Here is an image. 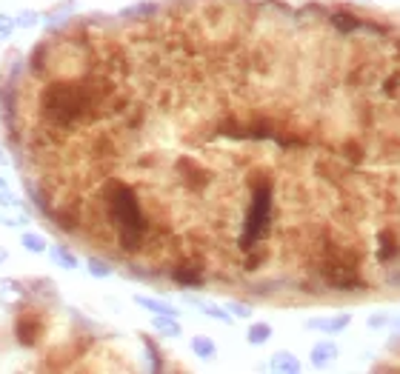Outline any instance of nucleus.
Segmentation results:
<instances>
[{
    "label": "nucleus",
    "mask_w": 400,
    "mask_h": 374,
    "mask_svg": "<svg viewBox=\"0 0 400 374\" xmlns=\"http://www.w3.org/2000/svg\"><path fill=\"white\" fill-rule=\"evenodd\" d=\"M9 32H12V21L0 15V38H9Z\"/></svg>",
    "instance_id": "3"
},
{
    "label": "nucleus",
    "mask_w": 400,
    "mask_h": 374,
    "mask_svg": "<svg viewBox=\"0 0 400 374\" xmlns=\"http://www.w3.org/2000/svg\"><path fill=\"white\" fill-rule=\"evenodd\" d=\"M26 192L126 277L278 309L400 300V15L154 0L0 80Z\"/></svg>",
    "instance_id": "1"
},
{
    "label": "nucleus",
    "mask_w": 400,
    "mask_h": 374,
    "mask_svg": "<svg viewBox=\"0 0 400 374\" xmlns=\"http://www.w3.org/2000/svg\"><path fill=\"white\" fill-rule=\"evenodd\" d=\"M23 243H26L32 252H43V243H41V237H35V235H23Z\"/></svg>",
    "instance_id": "2"
}]
</instances>
